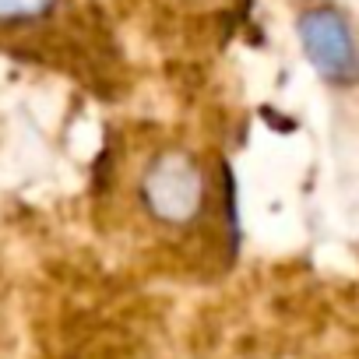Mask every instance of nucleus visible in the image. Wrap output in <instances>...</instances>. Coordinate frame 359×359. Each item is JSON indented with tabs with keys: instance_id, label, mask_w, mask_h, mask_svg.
Instances as JSON below:
<instances>
[{
	"instance_id": "20e7f679",
	"label": "nucleus",
	"mask_w": 359,
	"mask_h": 359,
	"mask_svg": "<svg viewBox=\"0 0 359 359\" xmlns=\"http://www.w3.org/2000/svg\"><path fill=\"white\" fill-rule=\"evenodd\" d=\"M296 29H299L306 57L317 64V71L324 78H331L334 85L355 81L352 25H348V15L334 0H306L296 15Z\"/></svg>"
},
{
	"instance_id": "f257e3e1",
	"label": "nucleus",
	"mask_w": 359,
	"mask_h": 359,
	"mask_svg": "<svg viewBox=\"0 0 359 359\" xmlns=\"http://www.w3.org/2000/svg\"><path fill=\"white\" fill-rule=\"evenodd\" d=\"M106 233L172 275L212 278L236 254L233 176L222 151L191 130L134 123L99 162Z\"/></svg>"
},
{
	"instance_id": "7ed1b4c3",
	"label": "nucleus",
	"mask_w": 359,
	"mask_h": 359,
	"mask_svg": "<svg viewBox=\"0 0 359 359\" xmlns=\"http://www.w3.org/2000/svg\"><path fill=\"white\" fill-rule=\"evenodd\" d=\"M250 11V0H116V15H127L151 43L172 53L222 50Z\"/></svg>"
},
{
	"instance_id": "f03ea898",
	"label": "nucleus",
	"mask_w": 359,
	"mask_h": 359,
	"mask_svg": "<svg viewBox=\"0 0 359 359\" xmlns=\"http://www.w3.org/2000/svg\"><path fill=\"white\" fill-rule=\"evenodd\" d=\"M0 53L120 99L127 50L106 0H0Z\"/></svg>"
}]
</instances>
